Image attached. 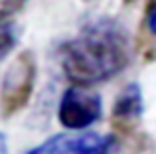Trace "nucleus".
I'll list each match as a JSON object with an SVG mask.
<instances>
[{
	"mask_svg": "<svg viewBox=\"0 0 156 154\" xmlns=\"http://www.w3.org/2000/svg\"><path fill=\"white\" fill-rule=\"evenodd\" d=\"M0 154H10V150H8V138L4 132H0Z\"/></svg>",
	"mask_w": 156,
	"mask_h": 154,
	"instance_id": "nucleus-9",
	"label": "nucleus"
},
{
	"mask_svg": "<svg viewBox=\"0 0 156 154\" xmlns=\"http://www.w3.org/2000/svg\"><path fill=\"white\" fill-rule=\"evenodd\" d=\"M36 83V58L30 51L18 54L8 65L0 87V115L4 119L20 113L28 105Z\"/></svg>",
	"mask_w": 156,
	"mask_h": 154,
	"instance_id": "nucleus-2",
	"label": "nucleus"
},
{
	"mask_svg": "<svg viewBox=\"0 0 156 154\" xmlns=\"http://www.w3.org/2000/svg\"><path fill=\"white\" fill-rule=\"evenodd\" d=\"M130 61V36L122 24L99 18L59 47L63 75L79 87H93L119 75Z\"/></svg>",
	"mask_w": 156,
	"mask_h": 154,
	"instance_id": "nucleus-1",
	"label": "nucleus"
},
{
	"mask_svg": "<svg viewBox=\"0 0 156 154\" xmlns=\"http://www.w3.org/2000/svg\"><path fill=\"white\" fill-rule=\"evenodd\" d=\"M144 113V99L138 83H129L117 95L113 105V124L121 131H130L138 124Z\"/></svg>",
	"mask_w": 156,
	"mask_h": 154,
	"instance_id": "nucleus-5",
	"label": "nucleus"
},
{
	"mask_svg": "<svg viewBox=\"0 0 156 154\" xmlns=\"http://www.w3.org/2000/svg\"><path fill=\"white\" fill-rule=\"evenodd\" d=\"M101 97L87 87L71 85L63 91L57 107V119L67 131H83L101 119Z\"/></svg>",
	"mask_w": 156,
	"mask_h": 154,
	"instance_id": "nucleus-3",
	"label": "nucleus"
},
{
	"mask_svg": "<svg viewBox=\"0 0 156 154\" xmlns=\"http://www.w3.org/2000/svg\"><path fill=\"white\" fill-rule=\"evenodd\" d=\"M117 144L113 135L59 132L46 138L26 154H111Z\"/></svg>",
	"mask_w": 156,
	"mask_h": 154,
	"instance_id": "nucleus-4",
	"label": "nucleus"
},
{
	"mask_svg": "<svg viewBox=\"0 0 156 154\" xmlns=\"http://www.w3.org/2000/svg\"><path fill=\"white\" fill-rule=\"evenodd\" d=\"M146 28L152 36H156V2L148 8V14H146Z\"/></svg>",
	"mask_w": 156,
	"mask_h": 154,
	"instance_id": "nucleus-8",
	"label": "nucleus"
},
{
	"mask_svg": "<svg viewBox=\"0 0 156 154\" xmlns=\"http://www.w3.org/2000/svg\"><path fill=\"white\" fill-rule=\"evenodd\" d=\"M26 4V0H0V20L14 16L16 12H20Z\"/></svg>",
	"mask_w": 156,
	"mask_h": 154,
	"instance_id": "nucleus-7",
	"label": "nucleus"
},
{
	"mask_svg": "<svg viewBox=\"0 0 156 154\" xmlns=\"http://www.w3.org/2000/svg\"><path fill=\"white\" fill-rule=\"evenodd\" d=\"M14 42H16V38H14L12 28L0 20V58H2L4 54H8V51L14 47Z\"/></svg>",
	"mask_w": 156,
	"mask_h": 154,
	"instance_id": "nucleus-6",
	"label": "nucleus"
}]
</instances>
